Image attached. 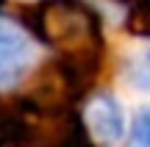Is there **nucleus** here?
<instances>
[{"instance_id":"nucleus-1","label":"nucleus","mask_w":150,"mask_h":147,"mask_svg":"<svg viewBox=\"0 0 150 147\" xmlns=\"http://www.w3.org/2000/svg\"><path fill=\"white\" fill-rule=\"evenodd\" d=\"M25 25L56 61L70 67L83 83H92L103 67L106 36L103 20L86 0H39L25 14Z\"/></svg>"},{"instance_id":"nucleus-2","label":"nucleus","mask_w":150,"mask_h":147,"mask_svg":"<svg viewBox=\"0 0 150 147\" xmlns=\"http://www.w3.org/2000/svg\"><path fill=\"white\" fill-rule=\"evenodd\" d=\"M25 117V147H95L86 120L75 106H28L14 100Z\"/></svg>"},{"instance_id":"nucleus-3","label":"nucleus","mask_w":150,"mask_h":147,"mask_svg":"<svg viewBox=\"0 0 150 147\" xmlns=\"http://www.w3.org/2000/svg\"><path fill=\"white\" fill-rule=\"evenodd\" d=\"M86 128H89L92 139L100 144H117L125 136V114L122 106L111 97V94H97L89 100L83 111Z\"/></svg>"},{"instance_id":"nucleus-4","label":"nucleus","mask_w":150,"mask_h":147,"mask_svg":"<svg viewBox=\"0 0 150 147\" xmlns=\"http://www.w3.org/2000/svg\"><path fill=\"white\" fill-rule=\"evenodd\" d=\"M31 64V42L17 28H0V86L14 83Z\"/></svg>"},{"instance_id":"nucleus-5","label":"nucleus","mask_w":150,"mask_h":147,"mask_svg":"<svg viewBox=\"0 0 150 147\" xmlns=\"http://www.w3.org/2000/svg\"><path fill=\"white\" fill-rule=\"evenodd\" d=\"M25 117L17 103L0 97V147H25Z\"/></svg>"},{"instance_id":"nucleus-6","label":"nucleus","mask_w":150,"mask_h":147,"mask_svg":"<svg viewBox=\"0 0 150 147\" xmlns=\"http://www.w3.org/2000/svg\"><path fill=\"white\" fill-rule=\"evenodd\" d=\"M125 28L134 36H147L150 39V0H142V3H136L131 8L128 20H125Z\"/></svg>"},{"instance_id":"nucleus-7","label":"nucleus","mask_w":150,"mask_h":147,"mask_svg":"<svg viewBox=\"0 0 150 147\" xmlns=\"http://www.w3.org/2000/svg\"><path fill=\"white\" fill-rule=\"evenodd\" d=\"M131 147H150V111H142L131 125Z\"/></svg>"},{"instance_id":"nucleus-8","label":"nucleus","mask_w":150,"mask_h":147,"mask_svg":"<svg viewBox=\"0 0 150 147\" xmlns=\"http://www.w3.org/2000/svg\"><path fill=\"white\" fill-rule=\"evenodd\" d=\"M131 81H134V86L150 92V50L142 53L139 58L134 61V67H131Z\"/></svg>"},{"instance_id":"nucleus-9","label":"nucleus","mask_w":150,"mask_h":147,"mask_svg":"<svg viewBox=\"0 0 150 147\" xmlns=\"http://www.w3.org/2000/svg\"><path fill=\"white\" fill-rule=\"evenodd\" d=\"M120 3H134L136 6V3H142V0H120Z\"/></svg>"},{"instance_id":"nucleus-10","label":"nucleus","mask_w":150,"mask_h":147,"mask_svg":"<svg viewBox=\"0 0 150 147\" xmlns=\"http://www.w3.org/2000/svg\"><path fill=\"white\" fill-rule=\"evenodd\" d=\"M3 6H6V0H0V8H3Z\"/></svg>"}]
</instances>
